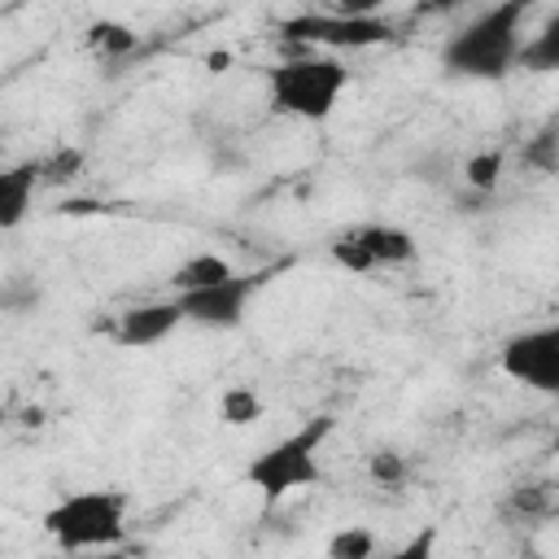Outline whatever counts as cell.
Returning <instances> with one entry per match:
<instances>
[{"instance_id": "cell-13", "label": "cell", "mask_w": 559, "mask_h": 559, "mask_svg": "<svg viewBox=\"0 0 559 559\" xmlns=\"http://www.w3.org/2000/svg\"><path fill=\"white\" fill-rule=\"evenodd\" d=\"M83 44L96 52V57H105V61H118V57H127V52H135V31L127 26V22H114V17H96L87 31H83Z\"/></svg>"}, {"instance_id": "cell-15", "label": "cell", "mask_w": 559, "mask_h": 559, "mask_svg": "<svg viewBox=\"0 0 559 559\" xmlns=\"http://www.w3.org/2000/svg\"><path fill=\"white\" fill-rule=\"evenodd\" d=\"M520 162L528 170H559V118H550L524 148H520Z\"/></svg>"}, {"instance_id": "cell-6", "label": "cell", "mask_w": 559, "mask_h": 559, "mask_svg": "<svg viewBox=\"0 0 559 559\" xmlns=\"http://www.w3.org/2000/svg\"><path fill=\"white\" fill-rule=\"evenodd\" d=\"M498 367L515 384H528L537 393H559V323H542L511 336L498 354Z\"/></svg>"}, {"instance_id": "cell-16", "label": "cell", "mask_w": 559, "mask_h": 559, "mask_svg": "<svg viewBox=\"0 0 559 559\" xmlns=\"http://www.w3.org/2000/svg\"><path fill=\"white\" fill-rule=\"evenodd\" d=\"M83 170V153L79 148H57L48 157H39V188H66L74 183Z\"/></svg>"}, {"instance_id": "cell-1", "label": "cell", "mask_w": 559, "mask_h": 559, "mask_svg": "<svg viewBox=\"0 0 559 559\" xmlns=\"http://www.w3.org/2000/svg\"><path fill=\"white\" fill-rule=\"evenodd\" d=\"M533 0H498L489 4L480 17H472L459 35H450L441 61L450 74L463 79H502L511 74V66H520V26L528 17Z\"/></svg>"}, {"instance_id": "cell-8", "label": "cell", "mask_w": 559, "mask_h": 559, "mask_svg": "<svg viewBox=\"0 0 559 559\" xmlns=\"http://www.w3.org/2000/svg\"><path fill=\"white\" fill-rule=\"evenodd\" d=\"M183 319L188 314H183V301L179 297H170V301H144V306H131V310L118 314L114 336L127 349H148V345L166 341Z\"/></svg>"}, {"instance_id": "cell-11", "label": "cell", "mask_w": 559, "mask_h": 559, "mask_svg": "<svg viewBox=\"0 0 559 559\" xmlns=\"http://www.w3.org/2000/svg\"><path fill=\"white\" fill-rule=\"evenodd\" d=\"M227 275H236L227 258H218V253H192L188 262L175 266L170 288H175V293H192V288H210V284H218V280H227Z\"/></svg>"}, {"instance_id": "cell-2", "label": "cell", "mask_w": 559, "mask_h": 559, "mask_svg": "<svg viewBox=\"0 0 559 559\" xmlns=\"http://www.w3.org/2000/svg\"><path fill=\"white\" fill-rule=\"evenodd\" d=\"M332 428H336L332 415L306 419L297 432H288V437H280L275 445H266L262 454H253L249 467H245V480H249L266 502H280V498L293 493V489L319 485V480H323V472H319V445L332 437Z\"/></svg>"}, {"instance_id": "cell-3", "label": "cell", "mask_w": 559, "mask_h": 559, "mask_svg": "<svg viewBox=\"0 0 559 559\" xmlns=\"http://www.w3.org/2000/svg\"><path fill=\"white\" fill-rule=\"evenodd\" d=\"M127 493L122 489H83L44 511V533L61 550H100L127 537Z\"/></svg>"}, {"instance_id": "cell-9", "label": "cell", "mask_w": 559, "mask_h": 559, "mask_svg": "<svg viewBox=\"0 0 559 559\" xmlns=\"http://www.w3.org/2000/svg\"><path fill=\"white\" fill-rule=\"evenodd\" d=\"M35 188H39V162H22L0 175V227L4 231H13L26 218Z\"/></svg>"}, {"instance_id": "cell-7", "label": "cell", "mask_w": 559, "mask_h": 559, "mask_svg": "<svg viewBox=\"0 0 559 559\" xmlns=\"http://www.w3.org/2000/svg\"><path fill=\"white\" fill-rule=\"evenodd\" d=\"M262 275H227L210 288H192V293H175L183 301V314L201 328H236L245 319L249 297L258 293Z\"/></svg>"}, {"instance_id": "cell-18", "label": "cell", "mask_w": 559, "mask_h": 559, "mask_svg": "<svg viewBox=\"0 0 559 559\" xmlns=\"http://www.w3.org/2000/svg\"><path fill=\"white\" fill-rule=\"evenodd\" d=\"M332 262H336V266H345V271H354V275H367V271H376V258H371L367 240L358 236V227L332 240Z\"/></svg>"}, {"instance_id": "cell-12", "label": "cell", "mask_w": 559, "mask_h": 559, "mask_svg": "<svg viewBox=\"0 0 559 559\" xmlns=\"http://www.w3.org/2000/svg\"><path fill=\"white\" fill-rule=\"evenodd\" d=\"M520 66L533 70V74H559V9L542 22V31L533 39H524Z\"/></svg>"}, {"instance_id": "cell-20", "label": "cell", "mask_w": 559, "mask_h": 559, "mask_svg": "<svg viewBox=\"0 0 559 559\" xmlns=\"http://www.w3.org/2000/svg\"><path fill=\"white\" fill-rule=\"evenodd\" d=\"M367 472H371V480H376V485L393 489V485H402V480H406V459H402L397 450H376V454L367 459Z\"/></svg>"}, {"instance_id": "cell-23", "label": "cell", "mask_w": 559, "mask_h": 559, "mask_svg": "<svg viewBox=\"0 0 559 559\" xmlns=\"http://www.w3.org/2000/svg\"><path fill=\"white\" fill-rule=\"evenodd\" d=\"M454 4H459V0H424L415 13H445V9H454Z\"/></svg>"}, {"instance_id": "cell-10", "label": "cell", "mask_w": 559, "mask_h": 559, "mask_svg": "<svg viewBox=\"0 0 559 559\" xmlns=\"http://www.w3.org/2000/svg\"><path fill=\"white\" fill-rule=\"evenodd\" d=\"M358 236L367 240L376 266H402L415 258V236L397 223H367V227H358Z\"/></svg>"}, {"instance_id": "cell-22", "label": "cell", "mask_w": 559, "mask_h": 559, "mask_svg": "<svg viewBox=\"0 0 559 559\" xmlns=\"http://www.w3.org/2000/svg\"><path fill=\"white\" fill-rule=\"evenodd\" d=\"M389 0H336V13H349V17H380Z\"/></svg>"}, {"instance_id": "cell-5", "label": "cell", "mask_w": 559, "mask_h": 559, "mask_svg": "<svg viewBox=\"0 0 559 559\" xmlns=\"http://www.w3.org/2000/svg\"><path fill=\"white\" fill-rule=\"evenodd\" d=\"M280 35L301 48H371L393 39L384 17H349V13H293L280 22Z\"/></svg>"}, {"instance_id": "cell-17", "label": "cell", "mask_w": 559, "mask_h": 559, "mask_svg": "<svg viewBox=\"0 0 559 559\" xmlns=\"http://www.w3.org/2000/svg\"><path fill=\"white\" fill-rule=\"evenodd\" d=\"M502 162H507L502 148H485V153L467 157V162H463V179H467V188H472V192H493L498 179H502Z\"/></svg>"}, {"instance_id": "cell-19", "label": "cell", "mask_w": 559, "mask_h": 559, "mask_svg": "<svg viewBox=\"0 0 559 559\" xmlns=\"http://www.w3.org/2000/svg\"><path fill=\"white\" fill-rule=\"evenodd\" d=\"M328 555L332 559H367V555H376V537L367 528H341L328 542Z\"/></svg>"}, {"instance_id": "cell-14", "label": "cell", "mask_w": 559, "mask_h": 559, "mask_svg": "<svg viewBox=\"0 0 559 559\" xmlns=\"http://www.w3.org/2000/svg\"><path fill=\"white\" fill-rule=\"evenodd\" d=\"M218 419L231 424V428L258 424V419H262V397H258L249 384H231V389H223V397H218Z\"/></svg>"}, {"instance_id": "cell-21", "label": "cell", "mask_w": 559, "mask_h": 559, "mask_svg": "<svg viewBox=\"0 0 559 559\" xmlns=\"http://www.w3.org/2000/svg\"><path fill=\"white\" fill-rule=\"evenodd\" d=\"M432 542H437V524H428V528H424L419 537H411L406 546H397V555H402V559H428Z\"/></svg>"}, {"instance_id": "cell-4", "label": "cell", "mask_w": 559, "mask_h": 559, "mask_svg": "<svg viewBox=\"0 0 559 559\" xmlns=\"http://www.w3.org/2000/svg\"><path fill=\"white\" fill-rule=\"evenodd\" d=\"M349 83V70L336 57H293L271 70V109L306 122H323L341 92Z\"/></svg>"}]
</instances>
